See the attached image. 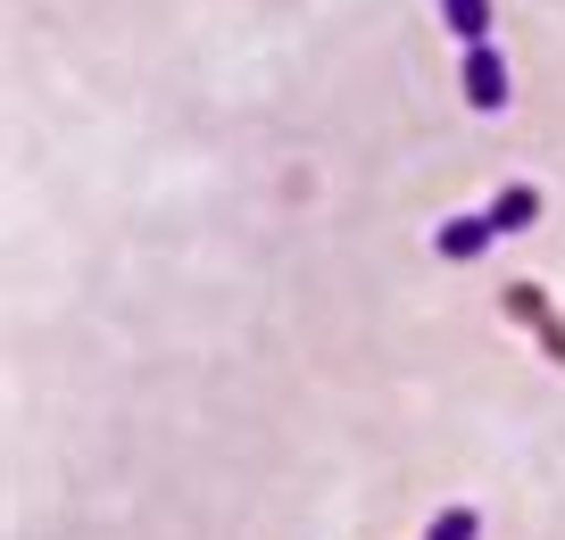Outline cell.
Here are the masks:
<instances>
[{"instance_id":"obj_2","label":"cell","mask_w":565,"mask_h":540,"mask_svg":"<svg viewBox=\"0 0 565 540\" xmlns=\"http://www.w3.org/2000/svg\"><path fill=\"white\" fill-rule=\"evenodd\" d=\"M433 250H441V258H482V250H491V216H449L441 233H433Z\"/></svg>"},{"instance_id":"obj_5","label":"cell","mask_w":565,"mask_h":540,"mask_svg":"<svg viewBox=\"0 0 565 540\" xmlns=\"http://www.w3.org/2000/svg\"><path fill=\"white\" fill-rule=\"evenodd\" d=\"M475 532H482V516H475V507H441V516L424 523V540H475Z\"/></svg>"},{"instance_id":"obj_1","label":"cell","mask_w":565,"mask_h":540,"mask_svg":"<svg viewBox=\"0 0 565 540\" xmlns=\"http://www.w3.org/2000/svg\"><path fill=\"white\" fill-rule=\"evenodd\" d=\"M466 100L482 108V117H491V108H508V59L491 51V42H475V51H466Z\"/></svg>"},{"instance_id":"obj_4","label":"cell","mask_w":565,"mask_h":540,"mask_svg":"<svg viewBox=\"0 0 565 540\" xmlns=\"http://www.w3.org/2000/svg\"><path fill=\"white\" fill-rule=\"evenodd\" d=\"M441 25L475 51V42H491V0H441Z\"/></svg>"},{"instance_id":"obj_3","label":"cell","mask_w":565,"mask_h":540,"mask_svg":"<svg viewBox=\"0 0 565 540\" xmlns=\"http://www.w3.org/2000/svg\"><path fill=\"white\" fill-rule=\"evenodd\" d=\"M482 216H491V233H524L532 216H541V192H532V183H508V192H499Z\"/></svg>"}]
</instances>
